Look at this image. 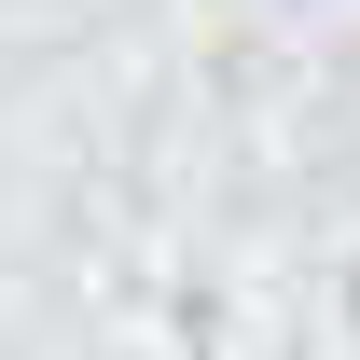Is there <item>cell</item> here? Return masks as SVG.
Segmentation results:
<instances>
[{"label":"cell","instance_id":"1","mask_svg":"<svg viewBox=\"0 0 360 360\" xmlns=\"http://www.w3.org/2000/svg\"><path fill=\"white\" fill-rule=\"evenodd\" d=\"M347 305H360V264H347Z\"/></svg>","mask_w":360,"mask_h":360}]
</instances>
